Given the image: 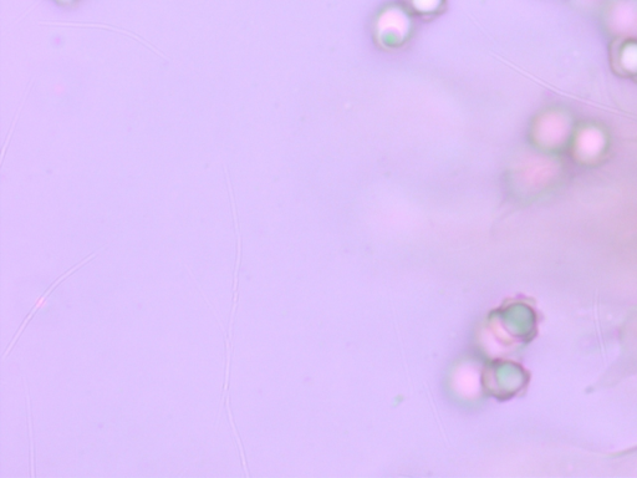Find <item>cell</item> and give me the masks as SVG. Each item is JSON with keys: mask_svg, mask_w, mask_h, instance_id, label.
<instances>
[{"mask_svg": "<svg viewBox=\"0 0 637 478\" xmlns=\"http://www.w3.org/2000/svg\"><path fill=\"white\" fill-rule=\"evenodd\" d=\"M96 254H98V253H93V254H91V256H90V257H88V258H86V259H84V261H83V262H81V263H79V264H76V266H75L74 268H71V269H69V271H68V272H65V273L63 274V276H61L60 278L56 279V281L53 283V286H52V287H50L49 289H47V292H45V293L43 294V296H42V297H40V298L38 299L37 304H35V305H34V307L32 308V310H30V313L28 314V317H27V318H25L24 323L22 324V327H20V328H19V330H18V332H17V334H15V337H14V339H13V342H12V343H10V345H9V347H8V349H7V352H5L4 357H3V358H7V355H8L10 352H12V349H13V347H14L15 343H17V340L19 339V335L23 333V330L25 329V327H27V325H28V323L30 322V320H32V319H33V317H34L35 313H37V312H38V310H39L40 308H42V307H43V304H44L45 302H47L48 297L50 296V294H52V293H53L54 289H55L56 287H58V286H59V284H60L61 282H63V281H64V279H65L66 277H69L71 273H74L75 271H78V269H79V268H81V267H83V266H84V264L88 263L89 261H91V259L95 258V257H96Z\"/></svg>", "mask_w": 637, "mask_h": 478, "instance_id": "1", "label": "cell"}, {"mask_svg": "<svg viewBox=\"0 0 637 478\" xmlns=\"http://www.w3.org/2000/svg\"><path fill=\"white\" fill-rule=\"evenodd\" d=\"M40 25H49V27H76V28H99V29H106V30H112V32H116V33H122L127 35V37H131L137 40V42H140L142 44L145 45V47L150 48L152 50V52H155L156 54L161 55V57L163 58V54L160 52H157V50L152 47V45L147 44L145 42L144 39H141L139 37H137V35L126 32V30H122L119 28H115V27H110V25H105V24H95V23H50V22H42L39 23Z\"/></svg>", "mask_w": 637, "mask_h": 478, "instance_id": "2", "label": "cell"}, {"mask_svg": "<svg viewBox=\"0 0 637 478\" xmlns=\"http://www.w3.org/2000/svg\"><path fill=\"white\" fill-rule=\"evenodd\" d=\"M412 7L422 14H435L442 8L445 0H409Z\"/></svg>", "mask_w": 637, "mask_h": 478, "instance_id": "3", "label": "cell"}, {"mask_svg": "<svg viewBox=\"0 0 637 478\" xmlns=\"http://www.w3.org/2000/svg\"><path fill=\"white\" fill-rule=\"evenodd\" d=\"M30 89H32V86L29 85V88L27 89V93H25L24 98L22 100V105H20V108L18 109L17 114H15V116H14L13 124H12V127H10L7 139H5V144L3 146V152H2V165H3L5 154H7V149H8V145H9L10 139H12V135H13L15 126H17L19 114L22 113V109H23V106L25 104V99H27V96H28V93H29Z\"/></svg>", "mask_w": 637, "mask_h": 478, "instance_id": "4", "label": "cell"}]
</instances>
